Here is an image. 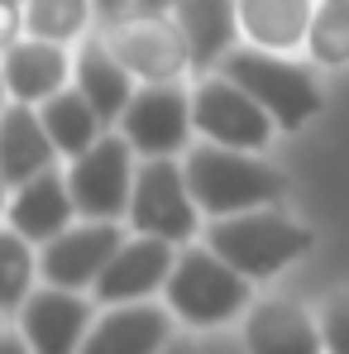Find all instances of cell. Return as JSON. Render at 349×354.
<instances>
[{
    "mask_svg": "<svg viewBox=\"0 0 349 354\" xmlns=\"http://www.w3.org/2000/svg\"><path fill=\"white\" fill-rule=\"evenodd\" d=\"M254 288H258L254 278H244L230 259H220L206 239H196V244L177 249V268L163 288V301H168V311L177 316L182 330L211 335V330H225L234 321H244V311L258 297Z\"/></svg>",
    "mask_w": 349,
    "mask_h": 354,
    "instance_id": "1",
    "label": "cell"
},
{
    "mask_svg": "<svg viewBox=\"0 0 349 354\" xmlns=\"http://www.w3.org/2000/svg\"><path fill=\"white\" fill-rule=\"evenodd\" d=\"M182 163H187L191 196L206 211V221L239 216V211H258V206H283L287 201V187H292L287 173L278 163H268L263 153L220 149V144H206V139H196L182 153Z\"/></svg>",
    "mask_w": 349,
    "mask_h": 354,
    "instance_id": "2",
    "label": "cell"
},
{
    "mask_svg": "<svg viewBox=\"0 0 349 354\" xmlns=\"http://www.w3.org/2000/svg\"><path fill=\"white\" fill-rule=\"evenodd\" d=\"M201 239L254 283H273L278 273H287L292 263H301L316 249V230L296 221L287 206H258V211L206 221Z\"/></svg>",
    "mask_w": 349,
    "mask_h": 354,
    "instance_id": "3",
    "label": "cell"
},
{
    "mask_svg": "<svg viewBox=\"0 0 349 354\" xmlns=\"http://www.w3.org/2000/svg\"><path fill=\"white\" fill-rule=\"evenodd\" d=\"M220 72H230L244 91H254V101L278 120L283 134L306 129L311 120L321 115V106H326L321 67L306 53H268V48L239 44Z\"/></svg>",
    "mask_w": 349,
    "mask_h": 354,
    "instance_id": "4",
    "label": "cell"
},
{
    "mask_svg": "<svg viewBox=\"0 0 349 354\" xmlns=\"http://www.w3.org/2000/svg\"><path fill=\"white\" fill-rule=\"evenodd\" d=\"M101 34L139 82H191L196 77L191 44H187L173 10H139L134 5L115 19H101Z\"/></svg>",
    "mask_w": 349,
    "mask_h": 354,
    "instance_id": "5",
    "label": "cell"
},
{
    "mask_svg": "<svg viewBox=\"0 0 349 354\" xmlns=\"http://www.w3.org/2000/svg\"><path fill=\"white\" fill-rule=\"evenodd\" d=\"M129 230L158 235L173 244H196L206 235V211L191 196L187 163L182 158H139L134 196H129Z\"/></svg>",
    "mask_w": 349,
    "mask_h": 354,
    "instance_id": "6",
    "label": "cell"
},
{
    "mask_svg": "<svg viewBox=\"0 0 349 354\" xmlns=\"http://www.w3.org/2000/svg\"><path fill=\"white\" fill-rule=\"evenodd\" d=\"M191 120H196V139L220 149H249V153H268V144L283 134L278 120L230 72L191 77Z\"/></svg>",
    "mask_w": 349,
    "mask_h": 354,
    "instance_id": "7",
    "label": "cell"
},
{
    "mask_svg": "<svg viewBox=\"0 0 349 354\" xmlns=\"http://www.w3.org/2000/svg\"><path fill=\"white\" fill-rule=\"evenodd\" d=\"M134 177H139V149L120 129H106L86 153L67 158V187L82 221H124Z\"/></svg>",
    "mask_w": 349,
    "mask_h": 354,
    "instance_id": "8",
    "label": "cell"
},
{
    "mask_svg": "<svg viewBox=\"0 0 349 354\" xmlns=\"http://www.w3.org/2000/svg\"><path fill=\"white\" fill-rule=\"evenodd\" d=\"M115 129L139 149V158H182L196 144L191 82H139Z\"/></svg>",
    "mask_w": 349,
    "mask_h": 354,
    "instance_id": "9",
    "label": "cell"
},
{
    "mask_svg": "<svg viewBox=\"0 0 349 354\" xmlns=\"http://www.w3.org/2000/svg\"><path fill=\"white\" fill-rule=\"evenodd\" d=\"M124 239H129V221H72L62 235L39 244L44 283L72 288V292H91Z\"/></svg>",
    "mask_w": 349,
    "mask_h": 354,
    "instance_id": "10",
    "label": "cell"
},
{
    "mask_svg": "<svg viewBox=\"0 0 349 354\" xmlns=\"http://www.w3.org/2000/svg\"><path fill=\"white\" fill-rule=\"evenodd\" d=\"M96 316H101V301L91 292H72V288L39 283L29 292V301L10 321L24 330V340L34 345V354H82Z\"/></svg>",
    "mask_w": 349,
    "mask_h": 354,
    "instance_id": "11",
    "label": "cell"
},
{
    "mask_svg": "<svg viewBox=\"0 0 349 354\" xmlns=\"http://www.w3.org/2000/svg\"><path fill=\"white\" fill-rule=\"evenodd\" d=\"M177 249L173 239H158V235H134L120 244V254L111 259V268L101 273V283L91 288V297L101 306H124V301H153L163 297L168 278L177 268Z\"/></svg>",
    "mask_w": 349,
    "mask_h": 354,
    "instance_id": "12",
    "label": "cell"
},
{
    "mask_svg": "<svg viewBox=\"0 0 349 354\" xmlns=\"http://www.w3.org/2000/svg\"><path fill=\"white\" fill-rule=\"evenodd\" d=\"M72 62H77V48L53 44V39H39V34H24L15 44H5L0 48L5 101H19V106L53 101L58 91L72 86Z\"/></svg>",
    "mask_w": 349,
    "mask_h": 354,
    "instance_id": "13",
    "label": "cell"
},
{
    "mask_svg": "<svg viewBox=\"0 0 349 354\" xmlns=\"http://www.w3.org/2000/svg\"><path fill=\"white\" fill-rule=\"evenodd\" d=\"M239 335H244L249 354H326L321 311L278 292L254 297V306L239 321Z\"/></svg>",
    "mask_w": 349,
    "mask_h": 354,
    "instance_id": "14",
    "label": "cell"
},
{
    "mask_svg": "<svg viewBox=\"0 0 349 354\" xmlns=\"http://www.w3.org/2000/svg\"><path fill=\"white\" fill-rule=\"evenodd\" d=\"M177 335H182V326L163 297L124 301V306H101L82 354H163Z\"/></svg>",
    "mask_w": 349,
    "mask_h": 354,
    "instance_id": "15",
    "label": "cell"
},
{
    "mask_svg": "<svg viewBox=\"0 0 349 354\" xmlns=\"http://www.w3.org/2000/svg\"><path fill=\"white\" fill-rule=\"evenodd\" d=\"M72 221H82V216H77V201H72V187H67V163L44 168L39 177L5 192V225L19 230L24 239H34V244H48Z\"/></svg>",
    "mask_w": 349,
    "mask_h": 354,
    "instance_id": "16",
    "label": "cell"
},
{
    "mask_svg": "<svg viewBox=\"0 0 349 354\" xmlns=\"http://www.w3.org/2000/svg\"><path fill=\"white\" fill-rule=\"evenodd\" d=\"M58 163L62 153L39 115V106L5 101V111H0V182H5V192L39 177L44 168H58Z\"/></svg>",
    "mask_w": 349,
    "mask_h": 354,
    "instance_id": "17",
    "label": "cell"
},
{
    "mask_svg": "<svg viewBox=\"0 0 349 354\" xmlns=\"http://www.w3.org/2000/svg\"><path fill=\"white\" fill-rule=\"evenodd\" d=\"M72 86L101 111V120L115 129L120 115L129 111V101H134V91H139V77L115 58V48L106 44V34L96 29V34H86L82 44H77V62H72Z\"/></svg>",
    "mask_w": 349,
    "mask_h": 354,
    "instance_id": "18",
    "label": "cell"
},
{
    "mask_svg": "<svg viewBox=\"0 0 349 354\" xmlns=\"http://www.w3.org/2000/svg\"><path fill=\"white\" fill-rule=\"evenodd\" d=\"M177 24L191 44L196 77L220 72L230 53L244 44V24H239V0H177L173 5Z\"/></svg>",
    "mask_w": 349,
    "mask_h": 354,
    "instance_id": "19",
    "label": "cell"
},
{
    "mask_svg": "<svg viewBox=\"0 0 349 354\" xmlns=\"http://www.w3.org/2000/svg\"><path fill=\"white\" fill-rule=\"evenodd\" d=\"M321 0H239L244 44L268 53H306V34Z\"/></svg>",
    "mask_w": 349,
    "mask_h": 354,
    "instance_id": "20",
    "label": "cell"
},
{
    "mask_svg": "<svg viewBox=\"0 0 349 354\" xmlns=\"http://www.w3.org/2000/svg\"><path fill=\"white\" fill-rule=\"evenodd\" d=\"M39 115H44V124H48V134H53V144H58L62 163L67 158H77V153H86L111 124L101 120V111L77 91V86H67V91H58L53 101H44L39 106Z\"/></svg>",
    "mask_w": 349,
    "mask_h": 354,
    "instance_id": "21",
    "label": "cell"
},
{
    "mask_svg": "<svg viewBox=\"0 0 349 354\" xmlns=\"http://www.w3.org/2000/svg\"><path fill=\"white\" fill-rule=\"evenodd\" d=\"M24 19H29V34L67 44V48H77L86 34L101 29L96 0H29L24 5Z\"/></svg>",
    "mask_w": 349,
    "mask_h": 354,
    "instance_id": "22",
    "label": "cell"
},
{
    "mask_svg": "<svg viewBox=\"0 0 349 354\" xmlns=\"http://www.w3.org/2000/svg\"><path fill=\"white\" fill-rule=\"evenodd\" d=\"M39 283H44L39 244L5 225V230H0V306H5V316H15Z\"/></svg>",
    "mask_w": 349,
    "mask_h": 354,
    "instance_id": "23",
    "label": "cell"
},
{
    "mask_svg": "<svg viewBox=\"0 0 349 354\" xmlns=\"http://www.w3.org/2000/svg\"><path fill=\"white\" fill-rule=\"evenodd\" d=\"M306 58L316 62L321 72L349 67V10L321 0V10L311 19V34H306Z\"/></svg>",
    "mask_w": 349,
    "mask_h": 354,
    "instance_id": "24",
    "label": "cell"
},
{
    "mask_svg": "<svg viewBox=\"0 0 349 354\" xmlns=\"http://www.w3.org/2000/svg\"><path fill=\"white\" fill-rule=\"evenodd\" d=\"M316 311H321V330H326V354H349V283L335 288Z\"/></svg>",
    "mask_w": 349,
    "mask_h": 354,
    "instance_id": "25",
    "label": "cell"
},
{
    "mask_svg": "<svg viewBox=\"0 0 349 354\" xmlns=\"http://www.w3.org/2000/svg\"><path fill=\"white\" fill-rule=\"evenodd\" d=\"M196 354H249V345H244V335H220V330H211L206 340H196Z\"/></svg>",
    "mask_w": 349,
    "mask_h": 354,
    "instance_id": "26",
    "label": "cell"
},
{
    "mask_svg": "<svg viewBox=\"0 0 349 354\" xmlns=\"http://www.w3.org/2000/svg\"><path fill=\"white\" fill-rule=\"evenodd\" d=\"M0 354H34V345L24 340V330H19L15 321H10V326H5V335H0Z\"/></svg>",
    "mask_w": 349,
    "mask_h": 354,
    "instance_id": "27",
    "label": "cell"
},
{
    "mask_svg": "<svg viewBox=\"0 0 349 354\" xmlns=\"http://www.w3.org/2000/svg\"><path fill=\"white\" fill-rule=\"evenodd\" d=\"M139 0H96V10H101V19H115V15H124V10H134Z\"/></svg>",
    "mask_w": 349,
    "mask_h": 354,
    "instance_id": "28",
    "label": "cell"
},
{
    "mask_svg": "<svg viewBox=\"0 0 349 354\" xmlns=\"http://www.w3.org/2000/svg\"><path fill=\"white\" fill-rule=\"evenodd\" d=\"M163 354H196V340H191V335H177V340H173Z\"/></svg>",
    "mask_w": 349,
    "mask_h": 354,
    "instance_id": "29",
    "label": "cell"
},
{
    "mask_svg": "<svg viewBox=\"0 0 349 354\" xmlns=\"http://www.w3.org/2000/svg\"><path fill=\"white\" fill-rule=\"evenodd\" d=\"M177 0H139V10H173Z\"/></svg>",
    "mask_w": 349,
    "mask_h": 354,
    "instance_id": "30",
    "label": "cell"
},
{
    "mask_svg": "<svg viewBox=\"0 0 349 354\" xmlns=\"http://www.w3.org/2000/svg\"><path fill=\"white\" fill-rule=\"evenodd\" d=\"M326 5H340V10H349V0H326Z\"/></svg>",
    "mask_w": 349,
    "mask_h": 354,
    "instance_id": "31",
    "label": "cell"
},
{
    "mask_svg": "<svg viewBox=\"0 0 349 354\" xmlns=\"http://www.w3.org/2000/svg\"><path fill=\"white\" fill-rule=\"evenodd\" d=\"M0 5H29V0H0Z\"/></svg>",
    "mask_w": 349,
    "mask_h": 354,
    "instance_id": "32",
    "label": "cell"
}]
</instances>
